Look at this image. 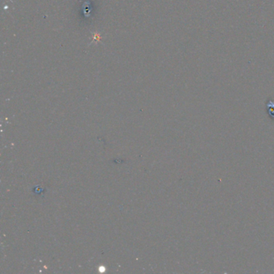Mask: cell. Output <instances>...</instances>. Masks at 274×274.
I'll use <instances>...</instances> for the list:
<instances>
[{
	"mask_svg": "<svg viewBox=\"0 0 274 274\" xmlns=\"http://www.w3.org/2000/svg\"><path fill=\"white\" fill-rule=\"evenodd\" d=\"M93 40H96V41H98V40H100V36H99V34H98V33H95V35H94V37H93Z\"/></svg>",
	"mask_w": 274,
	"mask_h": 274,
	"instance_id": "obj_1",
	"label": "cell"
}]
</instances>
